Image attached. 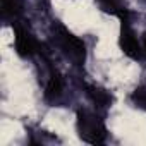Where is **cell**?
<instances>
[{
    "mask_svg": "<svg viewBox=\"0 0 146 146\" xmlns=\"http://www.w3.org/2000/svg\"><path fill=\"white\" fill-rule=\"evenodd\" d=\"M78 131L79 136L91 144L96 143H103L107 137V127L105 124L91 112L88 110H81L78 113Z\"/></svg>",
    "mask_w": 146,
    "mask_h": 146,
    "instance_id": "cell-1",
    "label": "cell"
},
{
    "mask_svg": "<svg viewBox=\"0 0 146 146\" xmlns=\"http://www.w3.org/2000/svg\"><path fill=\"white\" fill-rule=\"evenodd\" d=\"M53 40H55V45L60 48V52L65 57H69L72 62H76V64L84 62V57H86L84 43L70 31H67L65 28H57L53 33Z\"/></svg>",
    "mask_w": 146,
    "mask_h": 146,
    "instance_id": "cell-2",
    "label": "cell"
},
{
    "mask_svg": "<svg viewBox=\"0 0 146 146\" xmlns=\"http://www.w3.org/2000/svg\"><path fill=\"white\" fill-rule=\"evenodd\" d=\"M14 48H16L17 55L31 57L38 52V41L35 40V36L26 28L16 26V29H14Z\"/></svg>",
    "mask_w": 146,
    "mask_h": 146,
    "instance_id": "cell-3",
    "label": "cell"
},
{
    "mask_svg": "<svg viewBox=\"0 0 146 146\" xmlns=\"http://www.w3.org/2000/svg\"><path fill=\"white\" fill-rule=\"evenodd\" d=\"M120 48L131 58H139L143 53V46H141L139 40L136 38V33L129 28L127 23L122 26V31H120Z\"/></svg>",
    "mask_w": 146,
    "mask_h": 146,
    "instance_id": "cell-4",
    "label": "cell"
},
{
    "mask_svg": "<svg viewBox=\"0 0 146 146\" xmlns=\"http://www.w3.org/2000/svg\"><path fill=\"white\" fill-rule=\"evenodd\" d=\"M62 93H64V83H62V79H60L58 76L53 74V76L48 79L46 86H45V100H48V102H57V100L62 96Z\"/></svg>",
    "mask_w": 146,
    "mask_h": 146,
    "instance_id": "cell-5",
    "label": "cell"
},
{
    "mask_svg": "<svg viewBox=\"0 0 146 146\" xmlns=\"http://www.w3.org/2000/svg\"><path fill=\"white\" fill-rule=\"evenodd\" d=\"M88 93H90L91 100H93L96 105H100V107H108V105H110V102H112L110 93H108V91H105V90H102V88H91Z\"/></svg>",
    "mask_w": 146,
    "mask_h": 146,
    "instance_id": "cell-6",
    "label": "cell"
},
{
    "mask_svg": "<svg viewBox=\"0 0 146 146\" xmlns=\"http://www.w3.org/2000/svg\"><path fill=\"white\" fill-rule=\"evenodd\" d=\"M23 9L21 0H2V12L4 16H17Z\"/></svg>",
    "mask_w": 146,
    "mask_h": 146,
    "instance_id": "cell-7",
    "label": "cell"
},
{
    "mask_svg": "<svg viewBox=\"0 0 146 146\" xmlns=\"http://www.w3.org/2000/svg\"><path fill=\"white\" fill-rule=\"evenodd\" d=\"M131 102H132L137 108L146 110V86H141V88L134 90L132 95H131Z\"/></svg>",
    "mask_w": 146,
    "mask_h": 146,
    "instance_id": "cell-8",
    "label": "cell"
},
{
    "mask_svg": "<svg viewBox=\"0 0 146 146\" xmlns=\"http://www.w3.org/2000/svg\"><path fill=\"white\" fill-rule=\"evenodd\" d=\"M100 5H102L105 11L120 12V11H122V0H100Z\"/></svg>",
    "mask_w": 146,
    "mask_h": 146,
    "instance_id": "cell-9",
    "label": "cell"
},
{
    "mask_svg": "<svg viewBox=\"0 0 146 146\" xmlns=\"http://www.w3.org/2000/svg\"><path fill=\"white\" fill-rule=\"evenodd\" d=\"M143 50L146 52V36H144V40H143Z\"/></svg>",
    "mask_w": 146,
    "mask_h": 146,
    "instance_id": "cell-10",
    "label": "cell"
}]
</instances>
